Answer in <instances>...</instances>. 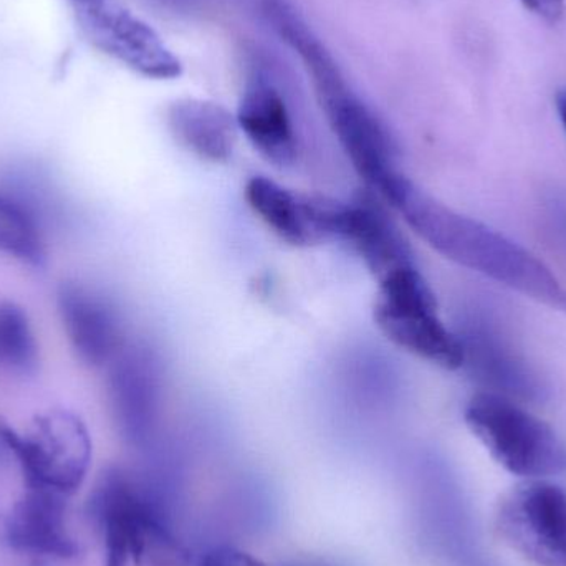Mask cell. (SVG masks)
<instances>
[{
	"mask_svg": "<svg viewBox=\"0 0 566 566\" xmlns=\"http://www.w3.org/2000/svg\"><path fill=\"white\" fill-rule=\"evenodd\" d=\"M522 3L547 22H557L565 9V0H522Z\"/></svg>",
	"mask_w": 566,
	"mask_h": 566,
	"instance_id": "ac0fdd59",
	"label": "cell"
},
{
	"mask_svg": "<svg viewBox=\"0 0 566 566\" xmlns=\"http://www.w3.org/2000/svg\"><path fill=\"white\" fill-rule=\"evenodd\" d=\"M409 228L449 261L566 313V289L532 252L489 226L459 214L405 175L385 195Z\"/></svg>",
	"mask_w": 566,
	"mask_h": 566,
	"instance_id": "6da1fadb",
	"label": "cell"
},
{
	"mask_svg": "<svg viewBox=\"0 0 566 566\" xmlns=\"http://www.w3.org/2000/svg\"><path fill=\"white\" fill-rule=\"evenodd\" d=\"M465 424L495 462L535 481L566 472V444L552 426L504 396L481 392L465 406Z\"/></svg>",
	"mask_w": 566,
	"mask_h": 566,
	"instance_id": "277c9868",
	"label": "cell"
},
{
	"mask_svg": "<svg viewBox=\"0 0 566 566\" xmlns=\"http://www.w3.org/2000/svg\"><path fill=\"white\" fill-rule=\"evenodd\" d=\"M39 366V343L29 315L10 300H0V373L33 375Z\"/></svg>",
	"mask_w": 566,
	"mask_h": 566,
	"instance_id": "2e32d148",
	"label": "cell"
},
{
	"mask_svg": "<svg viewBox=\"0 0 566 566\" xmlns=\"http://www.w3.org/2000/svg\"><path fill=\"white\" fill-rule=\"evenodd\" d=\"M495 531L535 566H566V491L548 479L524 481L504 495Z\"/></svg>",
	"mask_w": 566,
	"mask_h": 566,
	"instance_id": "52a82bcc",
	"label": "cell"
},
{
	"mask_svg": "<svg viewBox=\"0 0 566 566\" xmlns=\"http://www.w3.org/2000/svg\"><path fill=\"white\" fill-rule=\"evenodd\" d=\"M175 138L199 158L226 163L235 145L238 119L228 109L206 99H179L168 113Z\"/></svg>",
	"mask_w": 566,
	"mask_h": 566,
	"instance_id": "9a60e30c",
	"label": "cell"
},
{
	"mask_svg": "<svg viewBox=\"0 0 566 566\" xmlns=\"http://www.w3.org/2000/svg\"><path fill=\"white\" fill-rule=\"evenodd\" d=\"M56 308L70 348L88 368H103L125 346L118 310L82 282L66 281L56 292Z\"/></svg>",
	"mask_w": 566,
	"mask_h": 566,
	"instance_id": "30bf717a",
	"label": "cell"
},
{
	"mask_svg": "<svg viewBox=\"0 0 566 566\" xmlns=\"http://www.w3.org/2000/svg\"><path fill=\"white\" fill-rule=\"evenodd\" d=\"M65 495L29 489L6 522V541L15 551L73 558L80 547L65 531Z\"/></svg>",
	"mask_w": 566,
	"mask_h": 566,
	"instance_id": "4fadbf2b",
	"label": "cell"
},
{
	"mask_svg": "<svg viewBox=\"0 0 566 566\" xmlns=\"http://www.w3.org/2000/svg\"><path fill=\"white\" fill-rule=\"evenodd\" d=\"M275 33L303 63L326 118L358 175L385 196L402 176L396 168L395 145L388 129L353 92L338 63L302 13L283 15Z\"/></svg>",
	"mask_w": 566,
	"mask_h": 566,
	"instance_id": "7a4b0ae2",
	"label": "cell"
},
{
	"mask_svg": "<svg viewBox=\"0 0 566 566\" xmlns=\"http://www.w3.org/2000/svg\"><path fill=\"white\" fill-rule=\"evenodd\" d=\"M378 283L375 322L386 338L441 368L464 365L462 339L439 318L434 293L415 265L399 269Z\"/></svg>",
	"mask_w": 566,
	"mask_h": 566,
	"instance_id": "5b68a950",
	"label": "cell"
},
{
	"mask_svg": "<svg viewBox=\"0 0 566 566\" xmlns=\"http://www.w3.org/2000/svg\"><path fill=\"white\" fill-rule=\"evenodd\" d=\"M238 126L254 148L275 166L296 159V135L285 98L264 73L249 78L238 109Z\"/></svg>",
	"mask_w": 566,
	"mask_h": 566,
	"instance_id": "7c38bea8",
	"label": "cell"
},
{
	"mask_svg": "<svg viewBox=\"0 0 566 566\" xmlns=\"http://www.w3.org/2000/svg\"><path fill=\"white\" fill-rule=\"evenodd\" d=\"M40 566H45V565H40Z\"/></svg>",
	"mask_w": 566,
	"mask_h": 566,
	"instance_id": "ffe728a7",
	"label": "cell"
},
{
	"mask_svg": "<svg viewBox=\"0 0 566 566\" xmlns=\"http://www.w3.org/2000/svg\"><path fill=\"white\" fill-rule=\"evenodd\" d=\"M245 199L271 231L290 245L306 248L326 239L319 198L295 195L265 176H255L245 186Z\"/></svg>",
	"mask_w": 566,
	"mask_h": 566,
	"instance_id": "5bb4252c",
	"label": "cell"
},
{
	"mask_svg": "<svg viewBox=\"0 0 566 566\" xmlns=\"http://www.w3.org/2000/svg\"><path fill=\"white\" fill-rule=\"evenodd\" d=\"M555 102H557L558 115H560V119L562 123H564L566 132V88L558 90L557 96H555Z\"/></svg>",
	"mask_w": 566,
	"mask_h": 566,
	"instance_id": "d6986e66",
	"label": "cell"
},
{
	"mask_svg": "<svg viewBox=\"0 0 566 566\" xmlns=\"http://www.w3.org/2000/svg\"><path fill=\"white\" fill-rule=\"evenodd\" d=\"M0 441L9 449L30 489L72 495L85 481L92 459L88 432L75 416H43L36 419L32 434H20L0 424Z\"/></svg>",
	"mask_w": 566,
	"mask_h": 566,
	"instance_id": "8992f818",
	"label": "cell"
},
{
	"mask_svg": "<svg viewBox=\"0 0 566 566\" xmlns=\"http://www.w3.org/2000/svg\"><path fill=\"white\" fill-rule=\"evenodd\" d=\"M83 35L95 49L153 80H175L182 63L151 25L118 0H70Z\"/></svg>",
	"mask_w": 566,
	"mask_h": 566,
	"instance_id": "ba28073f",
	"label": "cell"
},
{
	"mask_svg": "<svg viewBox=\"0 0 566 566\" xmlns=\"http://www.w3.org/2000/svg\"><path fill=\"white\" fill-rule=\"evenodd\" d=\"M106 368V389L116 428L126 441L142 444L148 439L158 412L161 395L158 361L146 346L125 345Z\"/></svg>",
	"mask_w": 566,
	"mask_h": 566,
	"instance_id": "9c48e42d",
	"label": "cell"
},
{
	"mask_svg": "<svg viewBox=\"0 0 566 566\" xmlns=\"http://www.w3.org/2000/svg\"><path fill=\"white\" fill-rule=\"evenodd\" d=\"M326 214L328 238L349 242L376 281L381 282L392 272L415 265L405 239L375 206L368 202L342 205L329 199Z\"/></svg>",
	"mask_w": 566,
	"mask_h": 566,
	"instance_id": "8fae6325",
	"label": "cell"
},
{
	"mask_svg": "<svg viewBox=\"0 0 566 566\" xmlns=\"http://www.w3.org/2000/svg\"><path fill=\"white\" fill-rule=\"evenodd\" d=\"M105 541V566H179L188 560L151 502L122 471H109L90 499Z\"/></svg>",
	"mask_w": 566,
	"mask_h": 566,
	"instance_id": "3957f363",
	"label": "cell"
},
{
	"mask_svg": "<svg viewBox=\"0 0 566 566\" xmlns=\"http://www.w3.org/2000/svg\"><path fill=\"white\" fill-rule=\"evenodd\" d=\"M0 255L39 268L45 261V245L29 209L0 192Z\"/></svg>",
	"mask_w": 566,
	"mask_h": 566,
	"instance_id": "e0dca14e",
	"label": "cell"
}]
</instances>
